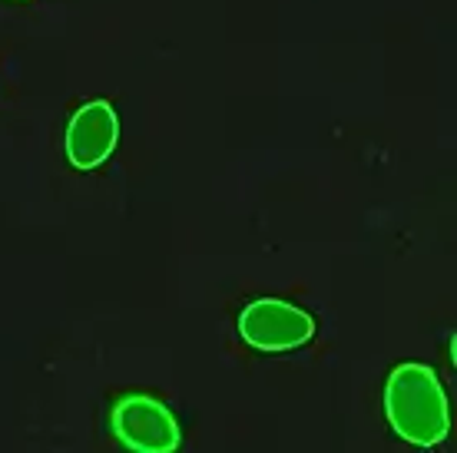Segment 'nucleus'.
Masks as SVG:
<instances>
[{
	"label": "nucleus",
	"mask_w": 457,
	"mask_h": 453,
	"mask_svg": "<svg viewBox=\"0 0 457 453\" xmlns=\"http://www.w3.org/2000/svg\"><path fill=\"white\" fill-rule=\"evenodd\" d=\"M110 424L129 453H176L183 447V424L153 394L120 397Z\"/></svg>",
	"instance_id": "nucleus-2"
},
{
	"label": "nucleus",
	"mask_w": 457,
	"mask_h": 453,
	"mask_svg": "<svg viewBox=\"0 0 457 453\" xmlns=\"http://www.w3.org/2000/svg\"><path fill=\"white\" fill-rule=\"evenodd\" d=\"M116 143H120V116L113 103L90 100L77 106V113L67 123V136H63L67 162L73 169H100L113 156Z\"/></svg>",
	"instance_id": "nucleus-4"
},
{
	"label": "nucleus",
	"mask_w": 457,
	"mask_h": 453,
	"mask_svg": "<svg viewBox=\"0 0 457 453\" xmlns=\"http://www.w3.org/2000/svg\"><path fill=\"white\" fill-rule=\"evenodd\" d=\"M315 331H319L315 317L282 298H259L242 308L239 315L242 341L262 354L295 351L315 338Z\"/></svg>",
	"instance_id": "nucleus-3"
},
{
	"label": "nucleus",
	"mask_w": 457,
	"mask_h": 453,
	"mask_svg": "<svg viewBox=\"0 0 457 453\" xmlns=\"http://www.w3.org/2000/svg\"><path fill=\"white\" fill-rule=\"evenodd\" d=\"M385 414L404 443L431 450L451 433L447 391L428 364L404 361L385 381Z\"/></svg>",
	"instance_id": "nucleus-1"
}]
</instances>
